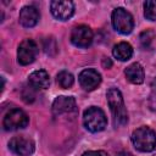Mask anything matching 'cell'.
Listing matches in <instances>:
<instances>
[{"label": "cell", "instance_id": "cell-1", "mask_svg": "<svg viewBox=\"0 0 156 156\" xmlns=\"http://www.w3.org/2000/svg\"><path fill=\"white\" fill-rule=\"evenodd\" d=\"M107 102L110 110L113 116V123L116 127H121L127 124L128 122V113L124 106L123 96L117 88H111L107 91Z\"/></svg>", "mask_w": 156, "mask_h": 156}, {"label": "cell", "instance_id": "cell-2", "mask_svg": "<svg viewBox=\"0 0 156 156\" xmlns=\"http://www.w3.org/2000/svg\"><path fill=\"white\" fill-rule=\"evenodd\" d=\"M134 147L141 152H150L156 147V132L149 127H140L132 134Z\"/></svg>", "mask_w": 156, "mask_h": 156}, {"label": "cell", "instance_id": "cell-3", "mask_svg": "<svg viewBox=\"0 0 156 156\" xmlns=\"http://www.w3.org/2000/svg\"><path fill=\"white\" fill-rule=\"evenodd\" d=\"M83 123L84 127L91 132V133H98L105 129L106 124H107V118L105 112L96 107V106H91L88 107L84 113H83Z\"/></svg>", "mask_w": 156, "mask_h": 156}, {"label": "cell", "instance_id": "cell-4", "mask_svg": "<svg viewBox=\"0 0 156 156\" xmlns=\"http://www.w3.org/2000/svg\"><path fill=\"white\" fill-rule=\"evenodd\" d=\"M112 26L118 33L129 34L134 28V20L127 10L117 7L112 12Z\"/></svg>", "mask_w": 156, "mask_h": 156}, {"label": "cell", "instance_id": "cell-5", "mask_svg": "<svg viewBox=\"0 0 156 156\" xmlns=\"http://www.w3.org/2000/svg\"><path fill=\"white\" fill-rule=\"evenodd\" d=\"M29 123V118L26 112H23L20 108H12L10 110L4 119H2V127L6 130H16L26 128Z\"/></svg>", "mask_w": 156, "mask_h": 156}, {"label": "cell", "instance_id": "cell-6", "mask_svg": "<svg viewBox=\"0 0 156 156\" xmlns=\"http://www.w3.org/2000/svg\"><path fill=\"white\" fill-rule=\"evenodd\" d=\"M38 45L35 44L34 40L32 39H26L23 40L17 49V61L20 65L22 66H27L29 63H32L37 55H38Z\"/></svg>", "mask_w": 156, "mask_h": 156}, {"label": "cell", "instance_id": "cell-7", "mask_svg": "<svg viewBox=\"0 0 156 156\" xmlns=\"http://www.w3.org/2000/svg\"><path fill=\"white\" fill-rule=\"evenodd\" d=\"M9 147L13 154L18 156H29L34 152L35 145L32 139L26 138L24 135H20V136H13L10 140Z\"/></svg>", "mask_w": 156, "mask_h": 156}, {"label": "cell", "instance_id": "cell-8", "mask_svg": "<svg viewBox=\"0 0 156 156\" xmlns=\"http://www.w3.org/2000/svg\"><path fill=\"white\" fill-rule=\"evenodd\" d=\"M71 41L74 46L88 48L93 41V32L88 26H77L71 33Z\"/></svg>", "mask_w": 156, "mask_h": 156}, {"label": "cell", "instance_id": "cell-9", "mask_svg": "<svg viewBox=\"0 0 156 156\" xmlns=\"http://www.w3.org/2000/svg\"><path fill=\"white\" fill-rule=\"evenodd\" d=\"M51 13L60 21H66L72 17L74 12V5L68 0H55L50 4Z\"/></svg>", "mask_w": 156, "mask_h": 156}, {"label": "cell", "instance_id": "cell-10", "mask_svg": "<svg viewBox=\"0 0 156 156\" xmlns=\"http://www.w3.org/2000/svg\"><path fill=\"white\" fill-rule=\"evenodd\" d=\"M79 84L84 90H94L95 88H98V85L101 83V76L100 73H98V71L93 69V68H87L83 69L79 73L78 77Z\"/></svg>", "mask_w": 156, "mask_h": 156}, {"label": "cell", "instance_id": "cell-11", "mask_svg": "<svg viewBox=\"0 0 156 156\" xmlns=\"http://www.w3.org/2000/svg\"><path fill=\"white\" fill-rule=\"evenodd\" d=\"M76 110V100L72 96H58L55 99L52 104V113L55 116L74 112Z\"/></svg>", "mask_w": 156, "mask_h": 156}, {"label": "cell", "instance_id": "cell-12", "mask_svg": "<svg viewBox=\"0 0 156 156\" xmlns=\"http://www.w3.org/2000/svg\"><path fill=\"white\" fill-rule=\"evenodd\" d=\"M39 11L34 6H24L20 11V23L26 28L34 27L39 21Z\"/></svg>", "mask_w": 156, "mask_h": 156}, {"label": "cell", "instance_id": "cell-13", "mask_svg": "<svg viewBox=\"0 0 156 156\" xmlns=\"http://www.w3.org/2000/svg\"><path fill=\"white\" fill-rule=\"evenodd\" d=\"M28 82H29L30 87L34 89H48L50 85L49 74L44 69L34 71L33 73H30L28 77Z\"/></svg>", "mask_w": 156, "mask_h": 156}, {"label": "cell", "instance_id": "cell-14", "mask_svg": "<svg viewBox=\"0 0 156 156\" xmlns=\"http://www.w3.org/2000/svg\"><path fill=\"white\" fill-rule=\"evenodd\" d=\"M124 74L127 77V79L133 83V84H141L144 82V78H145V73H144V68L140 63L135 62V63H132L129 65L126 71H124Z\"/></svg>", "mask_w": 156, "mask_h": 156}, {"label": "cell", "instance_id": "cell-15", "mask_svg": "<svg viewBox=\"0 0 156 156\" xmlns=\"http://www.w3.org/2000/svg\"><path fill=\"white\" fill-rule=\"evenodd\" d=\"M112 54L117 60L127 61L133 55V48H132L130 44H128L126 41H122V43H118L117 45H115V48L112 50Z\"/></svg>", "mask_w": 156, "mask_h": 156}, {"label": "cell", "instance_id": "cell-16", "mask_svg": "<svg viewBox=\"0 0 156 156\" xmlns=\"http://www.w3.org/2000/svg\"><path fill=\"white\" fill-rule=\"evenodd\" d=\"M57 83L58 85L62 88V89H69L72 85H73V82H74V78L72 76V73L67 72V71H61L58 74H57Z\"/></svg>", "mask_w": 156, "mask_h": 156}, {"label": "cell", "instance_id": "cell-17", "mask_svg": "<svg viewBox=\"0 0 156 156\" xmlns=\"http://www.w3.org/2000/svg\"><path fill=\"white\" fill-rule=\"evenodd\" d=\"M144 16L150 21H156V1L149 0L144 2Z\"/></svg>", "mask_w": 156, "mask_h": 156}, {"label": "cell", "instance_id": "cell-18", "mask_svg": "<svg viewBox=\"0 0 156 156\" xmlns=\"http://www.w3.org/2000/svg\"><path fill=\"white\" fill-rule=\"evenodd\" d=\"M154 38H155V33H154L152 30L147 29V30L143 32V33L140 34V37H139L141 46H143V48H145V49H146V48H149V46H150V44L152 43Z\"/></svg>", "mask_w": 156, "mask_h": 156}, {"label": "cell", "instance_id": "cell-19", "mask_svg": "<svg viewBox=\"0 0 156 156\" xmlns=\"http://www.w3.org/2000/svg\"><path fill=\"white\" fill-rule=\"evenodd\" d=\"M44 50L49 55H55L57 51V45L54 38H46L44 40Z\"/></svg>", "mask_w": 156, "mask_h": 156}, {"label": "cell", "instance_id": "cell-20", "mask_svg": "<svg viewBox=\"0 0 156 156\" xmlns=\"http://www.w3.org/2000/svg\"><path fill=\"white\" fill-rule=\"evenodd\" d=\"M82 156H106L104 151H87Z\"/></svg>", "mask_w": 156, "mask_h": 156}, {"label": "cell", "instance_id": "cell-21", "mask_svg": "<svg viewBox=\"0 0 156 156\" xmlns=\"http://www.w3.org/2000/svg\"><path fill=\"white\" fill-rule=\"evenodd\" d=\"M102 66H104L105 68H110V67L112 66L111 60H110L108 57H104V58H102Z\"/></svg>", "mask_w": 156, "mask_h": 156}, {"label": "cell", "instance_id": "cell-22", "mask_svg": "<svg viewBox=\"0 0 156 156\" xmlns=\"http://www.w3.org/2000/svg\"><path fill=\"white\" fill-rule=\"evenodd\" d=\"M117 156H133L130 152H128V151H121Z\"/></svg>", "mask_w": 156, "mask_h": 156}, {"label": "cell", "instance_id": "cell-23", "mask_svg": "<svg viewBox=\"0 0 156 156\" xmlns=\"http://www.w3.org/2000/svg\"><path fill=\"white\" fill-rule=\"evenodd\" d=\"M151 87H152V88H154V89L156 90V78H155V79L152 80V83H151Z\"/></svg>", "mask_w": 156, "mask_h": 156}]
</instances>
